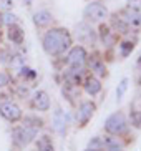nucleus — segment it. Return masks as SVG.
<instances>
[{
  "mask_svg": "<svg viewBox=\"0 0 141 151\" xmlns=\"http://www.w3.org/2000/svg\"><path fill=\"white\" fill-rule=\"evenodd\" d=\"M95 113V105L91 101H85L80 105V110H78V121L81 124H85L86 121L90 120Z\"/></svg>",
  "mask_w": 141,
  "mask_h": 151,
  "instance_id": "1a4fd4ad",
  "label": "nucleus"
},
{
  "mask_svg": "<svg viewBox=\"0 0 141 151\" xmlns=\"http://www.w3.org/2000/svg\"><path fill=\"white\" fill-rule=\"evenodd\" d=\"M85 90H86V93L88 95H98L100 91H101V83L96 80V78H88V80L85 81Z\"/></svg>",
  "mask_w": 141,
  "mask_h": 151,
  "instance_id": "ddd939ff",
  "label": "nucleus"
},
{
  "mask_svg": "<svg viewBox=\"0 0 141 151\" xmlns=\"http://www.w3.org/2000/svg\"><path fill=\"white\" fill-rule=\"evenodd\" d=\"M76 37H78L80 42H83V43H95L96 42V33L90 27L88 23H80L78 27H76Z\"/></svg>",
  "mask_w": 141,
  "mask_h": 151,
  "instance_id": "0eeeda50",
  "label": "nucleus"
},
{
  "mask_svg": "<svg viewBox=\"0 0 141 151\" xmlns=\"http://www.w3.org/2000/svg\"><path fill=\"white\" fill-rule=\"evenodd\" d=\"M138 65H141V57H140V60H138Z\"/></svg>",
  "mask_w": 141,
  "mask_h": 151,
  "instance_id": "b1692460",
  "label": "nucleus"
},
{
  "mask_svg": "<svg viewBox=\"0 0 141 151\" xmlns=\"http://www.w3.org/2000/svg\"><path fill=\"white\" fill-rule=\"evenodd\" d=\"M83 15L90 22H101L103 18L108 15V9H106L101 2H91V4L86 5Z\"/></svg>",
  "mask_w": 141,
  "mask_h": 151,
  "instance_id": "f03ea898",
  "label": "nucleus"
},
{
  "mask_svg": "<svg viewBox=\"0 0 141 151\" xmlns=\"http://www.w3.org/2000/svg\"><path fill=\"white\" fill-rule=\"evenodd\" d=\"M123 20L128 25L131 27H136V28H141V12H136V10H126L123 15Z\"/></svg>",
  "mask_w": 141,
  "mask_h": 151,
  "instance_id": "9b49d317",
  "label": "nucleus"
},
{
  "mask_svg": "<svg viewBox=\"0 0 141 151\" xmlns=\"http://www.w3.org/2000/svg\"><path fill=\"white\" fill-rule=\"evenodd\" d=\"M33 106L38 111H47L50 108V98L45 91H37L33 95Z\"/></svg>",
  "mask_w": 141,
  "mask_h": 151,
  "instance_id": "9d476101",
  "label": "nucleus"
},
{
  "mask_svg": "<svg viewBox=\"0 0 141 151\" xmlns=\"http://www.w3.org/2000/svg\"><path fill=\"white\" fill-rule=\"evenodd\" d=\"M86 62V52L83 47H73L68 53V65L73 68L83 67V63Z\"/></svg>",
  "mask_w": 141,
  "mask_h": 151,
  "instance_id": "423d86ee",
  "label": "nucleus"
},
{
  "mask_svg": "<svg viewBox=\"0 0 141 151\" xmlns=\"http://www.w3.org/2000/svg\"><path fill=\"white\" fill-rule=\"evenodd\" d=\"M38 151H55L53 150V143L48 136H42L38 139Z\"/></svg>",
  "mask_w": 141,
  "mask_h": 151,
  "instance_id": "dca6fc26",
  "label": "nucleus"
},
{
  "mask_svg": "<svg viewBox=\"0 0 141 151\" xmlns=\"http://www.w3.org/2000/svg\"><path fill=\"white\" fill-rule=\"evenodd\" d=\"M131 50H133V43H129V42L121 43V55H123V57H128V53Z\"/></svg>",
  "mask_w": 141,
  "mask_h": 151,
  "instance_id": "6ab92c4d",
  "label": "nucleus"
},
{
  "mask_svg": "<svg viewBox=\"0 0 141 151\" xmlns=\"http://www.w3.org/2000/svg\"><path fill=\"white\" fill-rule=\"evenodd\" d=\"M9 38L13 42V43H22V42H23V32L20 30L18 27H13V25H10Z\"/></svg>",
  "mask_w": 141,
  "mask_h": 151,
  "instance_id": "2eb2a0df",
  "label": "nucleus"
},
{
  "mask_svg": "<svg viewBox=\"0 0 141 151\" xmlns=\"http://www.w3.org/2000/svg\"><path fill=\"white\" fill-rule=\"evenodd\" d=\"M33 22H35L37 27H47L50 22H52V14L48 10H40L33 15Z\"/></svg>",
  "mask_w": 141,
  "mask_h": 151,
  "instance_id": "f8f14e48",
  "label": "nucleus"
},
{
  "mask_svg": "<svg viewBox=\"0 0 141 151\" xmlns=\"http://www.w3.org/2000/svg\"><path fill=\"white\" fill-rule=\"evenodd\" d=\"M13 0H0V9L2 10H12Z\"/></svg>",
  "mask_w": 141,
  "mask_h": 151,
  "instance_id": "aec40b11",
  "label": "nucleus"
},
{
  "mask_svg": "<svg viewBox=\"0 0 141 151\" xmlns=\"http://www.w3.org/2000/svg\"><path fill=\"white\" fill-rule=\"evenodd\" d=\"M126 88H128V80H126V78H123V80H121V83H119V88L116 90V96H118V100H121V96L124 95Z\"/></svg>",
  "mask_w": 141,
  "mask_h": 151,
  "instance_id": "f3484780",
  "label": "nucleus"
},
{
  "mask_svg": "<svg viewBox=\"0 0 141 151\" xmlns=\"http://www.w3.org/2000/svg\"><path fill=\"white\" fill-rule=\"evenodd\" d=\"M0 115L4 116L5 120H9V121H17V120L22 118V110L12 101L2 103V105H0Z\"/></svg>",
  "mask_w": 141,
  "mask_h": 151,
  "instance_id": "39448f33",
  "label": "nucleus"
},
{
  "mask_svg": "<svg viewBox=\"0 0 141 151\" xmlns=\"http://www.w3.org/2000/svg\"><path fill=\"white\" fill-rule=\"evenodd\" d=\"M85 151H98V150H95V148H88V150H85Z\"/></svg>",
  "mask_w": 141,
  "mask_h": 151,
  "instance_id": "5701e85b",
  "label": "nucleus"
},
{
  "mask_svg": "<svg viewBox=\"0 0 141 151\" xmlns=\"http://www.w3.org/2000/svg\"><path fill=\"white\" fill-rule=\"evenodd\" d=\"M101 145L106 148V151H123V146H121V143L116 139V138H111V136H106L103 138Z\"/></svg>",
  "mask_w": 141,
  "mask_h": 151,
  "instance_id": "4468645a",
  "label": "nucleus"
},
{
  "mask_svg": "<svg viewBox=\"0 0 141 151\" xmlns=\"http://www.w3.org/2000/svg\"><path fill=\"white\" fill-rule=\"evenodd\" d=\"M37 136V128H30V126H23V128L15 129L13 133V141L17 146H27L30 145Z\"/></svg>",
  "mask_w": 141,
  "mask_h": 151,
  "instance_id": "20e7f679",
  "label": "nucleus"
},
{
  "mask_svg": "<svg viewBox=\"0 0 141 151\" xmlns=\"http://www.w3.org/2000/svg\"><path fill=\"white\" fill-rule=\"evenodd\" d=\"M105 129L111 134H119L126 129V118L121 113H113L105 121Z\"/></svg>",
  "mask_w": 141,
  "mask_h": 151,
  "instance_id": "7ed1b4c3",
  "label": "nucleus"
},
{
  "mask_svg": "<svg viewBox=\"0 0 141 151\" xmlns=\"http://www.w3.org/2000/svg\"><path fill=\"white\" fill-rule=\"evenodd\" d=\"M66 123H68V118H66L65 111L58 108V110L55 111V115H53V128H55V131L63 134L65 129H66Z\"/></svg>",
  "mask_w": 141,
  "mask_h": 151,
  "instance_id": "6e6552de",
  "label": "nucleus"
},
{
  "mask_svg": "<svg viewBox=\"0 0 141 151\" xmlns=\"http://www.w3.org/2000/svg\"><path fill=\"white\" fill-rule=\"evenodd\" d=\"M7 83H9V76L5 73H0V86H5Z\"/></svg>",
  "mask_w": 141,
  "mask_h": 151,
  "instance_id": "4be33fe9",
  "label": "nucleus"
},
{
  "mask_svg": "<svg viewBox=\"0 0 141 151\" xmlns=\"http://www.w3.org/2000/svg\"><path fill=\"white\" fill-rule=\"evenodd\" d=\"M2 17H4V20H2V22L5 23V25H13V23H15V15H12V14H9V12H5L4 15H2Z\"/></svg>",
  "mask_w": 141,
  "mask_h": 151,
  "instance_id": "a211bd4d",
  "label": "nucleus"
},
{
  "mask_svg": "<svg viewBox=\"0 0 141 151\" xmlns=\"http://www.w3.org/2000/svg\"><path fill=\"white\" fill-rule=\"evenodd\" d=\"M71 38L68 32L63 28H53L48 30L43 37V50L48 55H60L65 50L70 48Z\"/></svg>",
  "mask_w": 141,
  "mask_h": 151,
  "instance_id": "f257e3e1",
  "label": "nucleus"
},
{
  "mask_svg": "<svg viewBox=\"0 0 141 151\" xmlns=\"http://www.w3.org/2000/svg\"><path fill=\"white\" fill-rule=\"evenodd\" d=\"M93 68H95V70H96L98 71V73H101V75H105V67H103V65H101V63H100V62H95V63H93Z\"/></svg>",
  "mask_w": 141,
  "mask_h": 151,
  "instance_id": "412c9836",
  "label": "nucleus"
}]
</instances>
